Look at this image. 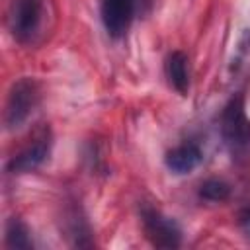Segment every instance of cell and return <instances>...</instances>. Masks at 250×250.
Instances as JSON below:
<instances>
[{"instance_id": "obj_1", "label": "cell", "mask_w": 250, "mask_h": 250, "mask_svg": "<svg viewBox=\"0 0 250 250\" xmlns=\"http://www.w3.org/2000/svg\"><path fill=\"white\" fill-rule=\"evenodd\" d=\"M221 131L232 150H240L250 145V119L244 111V98L240 94L230 98L225 105L221 113Z\"/></svg>"}, {"instance_id": "obj_2", "label": "cell", "mask_w": 250, "mask_h": 250, "mask_svg": "<svg viewBox=\"0 0 250 250\" xmlns=\"http://www.w3.org/2000/svg\"><path fill=\"white\" fill-rule=\"evenodd\" d=\"M39 100V86L31 78H21L18 80L8 96L6 104V125L10 129L21 127V123L29 117L33 107L37 105Z\"/></svg>"}, {"instance_id": "obj_3", "label": "cell", "mask_w": 250, "mask_h": 250, "mask_svg": "<svg viewBox=\"0 0 250 250\" xmlns=\"http://www.w3.org/2000/svg\"><path fill=\"white\" fill-rule=\"evenodd\" d=\"M143 229L146 238L156 248H178L182 242V230L174 219L162 215L154 207H143Z\"/></svg>"}, {"instance_id": "obj_4", "label": "cell", "mask_w": 250, "mask_h": 250, "mask_svg": "<svg viewBox=\"0 0 250 250\" xmlns=\"http://www.w3.org/2000/svg\"><path fill=\"white\" fill-rule=\"evenodd\" d=\"M43 20V0H14L10 10V27L18 41L27 43L39 31Z\"/></svg>"}, {"instance_id": "obj_5", "label": "cell", "mask_w": 250, "mask_h": 250, "mask_svg": "<svg viewBox=\"0 0 250 250\" xmlns=\"http://www.w3.org/2000/svg\"><path fill=\"white\" fill-rule=\"evenodd\" d=\"M137 2L135 0H102V21L111 37H123L131 25Z\"/></svg>"}, {"instance_id": "obj_6", "label": "cell", "mask_w": 250, "mask_h": 250, "mask_svg": "<svg viewBox=\"0 0 250 250\" xmlns=\"http://www.w3.org/2000/svg\"><path fill=\"white\" fill-rule=\"evenodd\" d=\"M49 146H51L49 137L37 139L33 145L25 146L20 154H16V156L10 160L8 170H10L12 174H21V172L35 170V168L41 166V164L45 162V158L49 156Z\"/></svg>"}, {"instance_id": "obj_7", "label": "cell", "mask_w": 250, "mask_h": 250, "mask_svg": "<svg viewBox=\"0 0 250 250\" xmlns=\"http://www.w3.org/2000/svg\"><path fill=\"white\" fill-rule=\"evenodd\" d=\"M201 158H203L201 148L195 143H182L176 148L168 150L166 166L174 174H188V172H191V170H195L199 166Z\"/></svg>"}, {"instance_id": "obj_8", "label": "cell", "mask_w": 250, "mask_h": 250, "mask_svg": "<svg viewBox=\"0 0 250 250\" xmlns=\"http://www.w3.org/2000/svg\"><path fill=\"white\" fill-rule=\"evenodd\" d=\"M164 70H166V78H168L170 86L178 94L186 96L189 90V61H188L186 53H182V51L170 53L166 59Z\"/></svg>"}, {"instance_id": "obj_9", "label": "cell", "mask_w": 250, "mask_h": 250, "mask_svg": "<svg viewBox=\"0 0 250 250\" xmlns=\"http://www.w3.org/2000/svg\"><path fill=\"white\" fill-rule=\"evenodd\" d=\"M6 244L10 248H31V240H29V232L25 229V225L21 221H18L16 217L10 219L8 227H6Z\"/></svg>"}, {"instance_id": "obj_10", "label": "cell", "mask_w": 250, "mask_h": 250, "mask_svg": "<svg viewBox=\"0 0 250 250\" xmlns=\"http://www.w3.org/2000/svg\"><path fill=\"white\" fill-rule=\"evenodd\" d=\"M229 195H230V186L223 180H217V178H211V180L203 182L201 188H199V197L205 199V201L219 203V201H225Z\"/></svg>"}, {"instance_id": "obj_11", "label": "cell", "mask_w": 250, "mask_h": 250, "mask_svg": "<svg viewBox=\"0 0 250 250\" xmlns=\"http://www.w3.org/2000/svg\"><path fill=\"white\" fill-rule=\"evenodd\" d=\"M238 225H240L244 236L250 238V207H244V209L238 213Z\"/></svg>"}]
</instances>
